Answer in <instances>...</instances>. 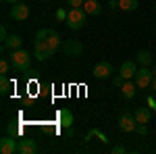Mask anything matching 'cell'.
<instances>
[{
  "label": "cell",
  "mask_w": 156,
  "mask_h": 154,
  "mask_svg": "<svg viewBox=\"0 0 156 154\" xmlns=\"http://www.w3.org/2000/svg\"><path fill=\"white\" fill-rule=\"evenodd\" d=\"M4 2H6V4H11V6H12V4H17V2H21V0H4Z\"/></svg>",
  "instance_id": "cell-31"
},
{
  "label": "cell",
  "mask_w": 156,
  "mask_h": 154,
  "mask_svg": "<svg viewBox=\"0 0 156 154\" xmlns=\"http://www.w3.org/2000/svg\"><path fill=\"white\" fill-rule=\"evenodd\" d=\"M6 38H9V34H6V27L2 25V27H0V40H2V44L6 42Z\"/></svg>",
  "instance_id": "cell-27"
},
{
  "label": "cell",
  "mask_w": 156,
  "mask_h": 154,
  "mask_svg": "<svg viewBox=\"0 0 156 154\" xmlns=\"http://www.w3.org/2000/svg\"><path fill=\"white\" fill-rule=\"evenodd\" d=\"M6 133L17 138V135H21V127H19L17 123H9V125H6Z\"/></svg>",
  "instance_id": "cell-21"
},
{
  "label": "cell",
  "mask_w": 156,
  "mask_h": 154,
  "mask_svg": "<svg viewBox=\"0 0 156 154\" xmlns=\"http://www.w3.org/2000/svg\"><path fill=\"white\" fill-rule=\"evenodd\" d=\"M11 17L15 21H27L29 19V6L25 2H17L11 6Z\"/></svg>",
  "instance_id": "cell-7"
},
{
  "label": "cell",
  "mask_w": 156,
  "mask_h": 154,
  "mask_svg": "<svg viewBox=\"0 0 156 154\" xmlns=\"http://www.w3.org/2000/svg\"><path fill=\"white\" fill-rule=\"evenodd\" d=\"M58 117H60V121H62V125H65V127H69V125L73 123V115L67 110V108H65V110H60Z\"/></svg>",
  "instance_id": "cell-19"
},
{
  "label": "cell",
  "mask_w": 156,
  "mask_h": 154,
  "mask_svg": "<svg viewBox=\"0 0 156 154\" xmlns=\"http://www.w3.org/2000/svg\"><path fill=\"white\" fill-rule=\"evenodd\" d=\"M154 13H156V6H154Z\"/></svg>",
  "instance_id": "cell-32"
},
{
  "label": "cell",
  "mask_w": 156,
  "mask_h": 154,
  "mask_svg": "<svg viewBox=\"0 0 156 154\" xmlns=\"http://www.w3.org/2000/svg\"><path fill=\"white\" fill-rule=\"evenodd\" d=\"M125 152H127L125 146H112V154H125Z\"/></svg>",
  "instance_id": "cell-26"
},
{
  "label": "cell",
  "mask_w": 156,
  "mask_h": 154,
  "mask_svg": "<svg viewBox=\"0 0 156 154\" xmlns=\"http://www.w3.org/2000/svg\"><path fill=\"white\" fill-rule=\"evenodd\" d=\"M19 148V140H15V135H4L0 140V152L2 154H15Z\"/></svg>",
  "instance_id": "cell-9"
},
{
  "label": "cell",
  "mask_w": 156,
  "mask_h": 154,
  "mask_svg": "<svg viewBox=\"0 0 156 154\" xmlns=\"http://www.w3.org/2000/svg\"><path fill=\"white\" fill-rule=\"evenodd\" d=\"M92 75H94L96 79H106V77L112 75V65H110L108 60H100V63H96V67H94Z\"/></svg>",
  "instance_id": "cell-8"
},
{
  "label": "cell",
  "mask_w": 156,
  "mask_h": 154,
  "mask_svg": "<svg viewBox=\"0 0 156 154\" xmlns=\"http://www.w3.org/2000/svg\"><path fill=\"white\" fill-rule=\"evenodd\" d=\"M148 104H150L152 110H156V100H154V98H148Z\"/></svg>",
  "instance_id": "cell-29"
},
{
  "label": "cell",
  "mask_w": 156,
  "mask_h": 154,
  "mask_svg": "<svg viewBox=\"0 0 156 154\" xmlns=\"http://www.w3.org/2000/svg\"><path fill=\"white\" fill-rule=\"evenodd\" d=\"M23 44V40L21 36H17V34H12V36L6 38V42H4V48H11V50H17V48H21Z\"/></svg>",
  "instance_id": "cell-16"
},
{
  "label": "cell",
  "mask_w": 156,
  "mask_h": 154,
  "mask_svg": "<svg viewBox=\"0 0 156 154\" xmlns=\"http://www.w3.org/2000/svg\"><path fill=\"white\" fill-rule=\"evenodd\" d=\"M85 17H87V13L83 11V6H79V9H69V15H67V27L73 29V31H77V29H81L85 25Z\"/></svg>",
  "instance_id": "cell-3"
},
{
  "label": "cell",
  "mask_w": 156,
  "mask_h": 154,
  "mask_svg": "<svg viewBox=\"0 0 156 154\" xmlns=\"http://www.w3.org/2000/svg\"><path fill=\"white\" fill-rule=\"evenodd\" d=\"M137 6H140V0H119V9L121 11L131 13V11H135Z\"/></svg>",
  "instance_id": "cell-18"
},
{
  "label": "cell",
  "mask_w": 156,
  "mask_h": 154,
  "mask_svg": "<svg viewBox=\"0 0 156 154\" xmlns=\"http://www.w3.org/2000/svg\"><path fill=\"white\" fill-rule=\"evenodd\" d=\"M17 152L19 154H34V152H37V144L34 140H29V138H23V140H19Z\"/></svg>",
  "instance_id": "cell-11"
},
{
  "label": "cell",
  "mask_w": 156,
  "mask_h": 154,
  "mask_svg": "<svg viewBox=\"0 0 156 154\" xmlns=\"http://www.w3.org/2000/svg\"><path fill=\"white\" fill-rule=\"evenodd\" d=\"M152 79H154V73H152L150 67H142V69H137L135 77H133V81H135V85H137L140 90L150 88V85H152Z\"/></svg>",
  "instance_id": "cell-5"
},
{
  "label": "cell",
  "mask_w": 156,
  "mask_h": 154,
  "mask_svg": "<svg viewBox=\"0 0 156 154\" xmlns=\"http://www.w3.org/2000/svg\"><path fill=\"white\" fill-rule=\"evenodd\" d=\"M137 85H135V81H131V79H127V81L121 85V94H123V98H127V100H131V98H135V94H137Z\"/></svg>",
  "instance_id": "cell-12"
},
{
  "label": "cell",
  "mask_w": 156,
  "mask_h": 154,
  "mask_svg": "<svg viewBox=\"0 0 156 154\" xmlns=\"http://www.w3.org/2000/svg\"><path fill=\"white\" fill-rule=\"evenodd\" d=\"M135 133H140V135H146V133H148V123H137V127H135Z\"/></svg>",
  "instance_id": "cell-22"
},
{
  "label": "cell",
  "mask_w": 156,
  "mask_h": 154,
  "mask_svg": "<svg viewBox=\"0 0 156 154\" xmlns=\"http://www.w3.org/2000/svg\"><path fill=\"white\" fill-rule=\"evenodd\" d=\"M58 48H62V40L54 29H40L34 38V56L37 60H48Z\"/></svg>",
  "instance_id": "cell-1"
},
{
  "label": "cell",
  "mask_w": 156,
  "mask_h": 154,
  "mask_svg": "<svg viewBox=\"0 0 156 154\" xmlns=\"http://www.w3.org/2000/svg\"><path fill=\"white\" fill-rule=\"evenodd\" d=\"M133 115L137 119V123H150V119H152V108L150 106H137L133 110Z\"/></svg>",
  "instance_id": "cell-13"
},
{
  "label": "cell",
  "mask_w": 156,
  "mask_h": 154,
  "mask_svg": "<svg viewBox=\"0 0 156 154\" xmlns=\"http://www.w3.org/2000/svg\"><path fill=\"white\" fill-rule=\"evenodd\" d=\"M108 6H110L112 11H115V9H119V0H110V2H108Z\"/></svg>",
  "instance_id": "cell-28"
},
{
  "label": "cell",
  "mask_w": 156,
  "mask_h": 154,
  "mask_svg": "<svg viewBox=\"0 0 156 154\" xmlns=\"http://www.w3.org/2000/svg\"><path fill=\"white\" fill-rule=\"evenodd\" d=\"M117 125H119L121 131L125 133H135V127H137V119L133 113H121L119 119H117Z\"/></svg>",
  "instance_id": "cell-4"
},
{
  "label": "cell",
  "mask_w": 156,
  "mask_h": 154,
  "mask_svg": "<svg viewBox=\"0 0 156 154\" xmlns=\"http://www.w3.org/2000/svg\"><path fill=\"white\" fill-rule=\"evenodd\" d=\"M150 90H152V92H156V75H154V79H152V85H150Z\"/></svg>",
  "instance_id": "cell-30"
},
{
  "label": "cell",
  "mask_w": 156,
  "mask_h": 154,
  "mask_svg": "<svg viewBox=\"0 0 156 154\" xmlns=\"http://www.w3.org/2000/svg\"><path fill=\"white\" fill-rule=\"evenodd\" d=\"M83 4H85V0H69V6H73V9H79Z\"/></svg>",
  "instance_id": "cell-25"
},
{
  "label": "cell",
  "mask_w": 156,
  "mask_h": 154,
  "mask_svg": "<svg viewBox=\"0 0 156 154\" xmlns=\"http://www.w3.org/2000/svg\"><path fill=\"white\" fill-rule=\"evenodd\" d=\"M62 52L67 56H79L83 52V44L79 40H65L62 42Z\"/></svg>",
  "instance_id": "cell-6"
},
{
  "label": "cell",
  "mask_w": 156,
  "mask_h": 154,
  "mask_svg": "<svg viewBox=\"0 0 156 154\" xmlns=\"http://www.w3.org/2000/svg\"><path fill=\"white\" fill-rule=\"evenodd\" d=\"M125 81H127V79H125L123 75H115V77H112V85H117V88H121Z\"/></svg>",
  "instance_id": "cell-23"
},
{
  "label": "cell",
  "mask_w": 156,
  "mask_h": 154,
  "mask_svg": "<svg viewBox=\"0 0 156 154\" xmlns=\"http://www.w3.org/2000/svg\"><path fill=\"white\" fill-rule=\"evenodd\" d=\"M137 73V60H125L119 67V75H123L125 79H133Z\"/></svg>",
  "instance_id": "cell-10"
},
{
  "label": "cell",
  "mask_w": 156,
  "mask_h": 154,
  "mask_svg": "<svg viewBox=\"0 0 156 154\" xmlns=\"http://www.w3.org/2000/svg\"><path fill=\"white\" fill-rule=\"evenodd\" d=\"M11 88H12V81L9 79V75H0V94L9 96L11 94Z\"/></svg>",
  "instance_id": "cell-17"
},
{
  "label": "cell",
  "mask_w": 156,
  "mask_h": 154,
  "mask_svg": "<svg viewBox=\"0 0 156 154\" xmlns=\"http://www.w3.org/2000/svg\"><path fill=\"white\" fill-rule=\"evenodd\" d=\"M83 11L87 13V15H100V11H102V6L98 4V0H85V4H83Z\"/></svg>",
  "instance_id": "cell-15"
},
{
  "label": "cell",
  "mask_w": 156,
  "mask_h": 154,
  "mask_svg": "<svg viewBox=\"0 0 156 154\" xmlns=\"http://www.w3.org/2000/svg\"><path fill=\"white\" fill-rule=\"evenodd\" d=\"M11 60L9 59H4L2 56V60H0V75H9V71H11Z\"/></svg>",
  "instance_id": "cell-20"
},
{
  "label": "cell",
  "mask_w": 156,
  "mask_h": 154,
  "mask_svg": "<svg viewBox=\"0 0 156 154\" xmlns=\"http://www.w3.org/2000/svg\"><path fill=\"white\" fill-rule=\"evenodd\" d=\"M11 60L12 69L17 73H29L31 71V56H29V52L23 50V48H17V50H11Z\"/></svg>",
  "instance_id": "cell-2"
},
{
  "label": "cell",
  "mask_w": 156,
  "mask_h": 154,
  "mask_svg": "<svg viewBox=\"0 0 156 154\" xmlns=\"http://www.w3.org/2000/svg\"><path fill=\"white\" fill-rule=\"evenodd\" d=\"M67 15H69V11L58 9V11H56V19H58V21H67Z\"/></svg>",
  "instance_id": "cell-24"
},
{
  "label": "cell",
  "mask_w": 156,
  "mask_h": 154,
  "mask_svg": "<svg viewBox=\"0 0 156 154\" xmlns=\"http://www.w3.org/2000/svg\"><path fill=\"white\" fill-rule=\"evenodd\" d=\"M135 60H137V65H142V67H150V65L154 63V56H152V52H148V50H140V52L135 54Z\"/></svg>",
  "instance_id": "cell-14"
}]
</instances>
